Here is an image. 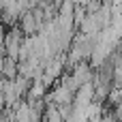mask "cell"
I'll return each instance as SVG.
<instances>
[{
    "mask_svg": "<svg viewBox=\"0 0 122 122\" xmlns=\"http://www.w3.org/2000/svg\"><path fill=\"white\" fill-rule=\"evenodd\" d=\"M19 28H24L26 34H34V32L39 30L36 19L32 17V13H24V15H21V26H19Z\"/></svg>",
    "mask_w": 122,
    "mask_h": 122,
    "instance_id": "2",
    "label": "cell"
},
{
    "mask_svg": "<svg viewBox=\"0 0 122 122\" xmlns=\"http://www.w3.org/2000/svg\"><path fill=\"white\" fill-rule=\"evenodd\" d=\"M49 99H51V103L56 105V107H60V105H71L73 103V92L66 88V86H58L51 94H49Z\"/></svg>",
    "mask_w": 122,
    "mask_h": 122,
    "instance_id": "1",
    "label": "cell"
}]
</instances>
